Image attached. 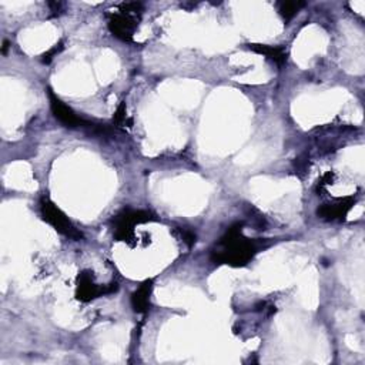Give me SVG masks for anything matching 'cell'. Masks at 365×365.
I'll list each match as a JSON object with an SVG mask.
<instances>
[{
    "label": "cell",
    "instance_id": "cell-1",
    "mask_svg": "<svg viewBox=\"0 0 365 365\" xmlns=\"http://www.w3.org/2000/svg\"><path fill=\"white\" fill-rule=\"evenodd\" d=\"M257 254L255 244L242 235L241 224L231 225L220 238L211 251L214 264H228L232 267H242L248 264Z\"/></svg>",
    "mask_w": 365,
    "mask_h": 365
},
{
    "label": "cell",
    "instance_id": "cell-2",
    "mask_svg": "<svg viewBox=\"0 0 365 365\" xmlns=\"http://www.w3.org/2000/svg\"><path fill=\"white\" fill-rule=\"evenodd\" d=\"M143 6L140 3H123L118 10L110 14L108 30L123 41H131L141 17Z\"/></svg>",
    "mask_w": 365,
    "mask_h": 365
},
{
    "label": "cell",
    "instance_id": "cell-3",
    "mask_svg": "<svg viewBox=\"0 0 365 365\" xmlns=\"http://www.w3.org/2000/svg\"><path fill=\"white\" fill-rule=\"evenodd\" d=\"M153 220L154 218L148 211L125 208L120 211L111 221L114 238L117 241H124L131 244V240H134V227L137 224H144Z\"/></svg>",
    "mask_w": 365,
    "mask_h": 365
},
{
    "label": "cell",
    "instance_id": "cell-4",
    "mask_svg": "<svg viewBox=\"0 0 365 365\" xmlns=\"http://www.w3.org/2000/svg\"><path fill=\"white\" fill-rule=\"evenodd\" d=\"M40 215L50 224L57 232L63 234L67 238L78 241L83 238V234L76 228V225L68 220V217L48 198L43 197L40 201Z\"/></svg>",
    "mask_w": 365,
    "mask_h": 365
},
{
    "label": "cell",
    "instance_id": "cell-5",
    "mask_svg": "<svg viewBox=\"0 0 365 365\" xmlns=\"http://www.w3.org/2000/svg\"><path fill=\"white\" fill-rule=\"evenodd\" d=\"M117 289V284L110 285H98L94 281V275L90 271H81L77 277V288H76V298L81 302H88L100 295L111 294Z\"/></svg>",
    "mask_w": 365,
    "mask_h": 365
},
{
    "label": "cell",
    "instance_id": "cell-6",
    "mask_svg": "<svg viewBox=\"0 0 365 365\" xmlns=\"http://www.w3.org/2000/svg\"><path fill=\"white\" fill-rule=\"evenodd\" d=\"M48 94V100H50V107H51V113L53 115L66 127L70 128H76V127H93V124H90L88 121L83 120L81 117H78L71 107H68L64 101H61L60 97H57V94L48 88L47 90Z\"/></svg>",
    "mask_w": 365,
    "mask_h": 365
},
{
    "label": "cell",
    "instance_id": "cell-7",
    "mask_svg": "<svg viewBox=\"0 0 365 365\" xmlns=\"http://www.w3.org/2000/svg\"><path fill=\"white\" fill-rule=\"evenodd\" d=\"M352 205H354V198L352 197L338 198V200H334L328 204H322L317 210V214H318L319 218L327 220V221H339V220L345 218V215L349 212Z\"/></svg>",
    "mask_w": 365,
    "mask_h": 365
},
{
    "label": "cell",
    "instance_id": "cell-8",
    "mask_svg": "<svg viewBox=\"0 0 365 365\" xmlns=\"http://www.w3.org/2000/svg\"><path fill=\"white\" fill-rule=\"evenodd\" d=\"M151 289H153V282L151 279H147L131 294V307L134 312L143 314L148 309Z\"/></svg>",
    "mask_w": 365,
    "mask_h": 365
},
{
    "label": "cell",
    "instance_id": "cell-9",
    "mask_svg": "<svg viewBox=\"0 0 365 365\" xmlns=\"http://www.w3.org/2000/svg\"><path fill=\"white\" fill-rule=\"evenodd\" d=\"M247 48H250L254 53L262 54L268 57L269 60L275 61L277 64H284L287 61V50L282 46H268V44H247Z\"/></svg>",
    "mask_w": 365,
    "mask_h": 365
},
{
    "label": "cell",
    "instance_id": "cell-10",
    "mask_svg": "<svg viewBox=\"0 0 365 365\" xmlns=\"http://www.w3.org/2000/svg\"><path fill=\"white\" fill-rule=\"evenodd\" d=\"M302 6V1H281L278 3V11L284 17V20H289L299 11Z\"/></svg>",
    "mask_w": 365,
    "mask_h": 365
},
{
    "label": "cell",
    "instance_id": "cell-11",
    "mask_svg": "<svg viewBox=\"0 0 365 365\" xmlns=\"http://www.w3.org/2000/svg\"><path fill=\"white\" fill-rule=\"evenodd\" d=\"M114 123L118 125V127H125V125H131V120H128L127 117V110H125V103H121L117 110H115V114H114Z\"/></svg>",
    "mask_w": 365,
    "mask_h": 365
},
{
    "label": "cell",
    "instance_id": "cell-12",
    "mask_svg": "<svg viewBox=\"0 0 365 365\" xmlns=\"http://www.w3.org/2000/svg\"><path fill=\"white\" fill-rule=\"evenodd\" d=\"M61 48H63V43L56 44L53 48H50L47 53H44V54L41 56V61H43V63H50V61L53 60V57L61 51Z\"/></svg>",
    "mask_w": 365,
    "mask_h": 365
}]
</instances>
